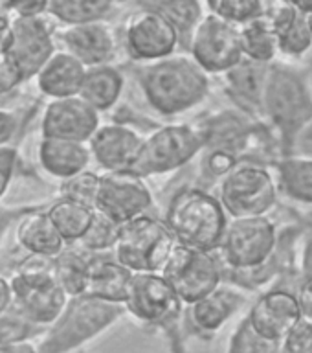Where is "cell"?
I'll list each match as a JSON object with an SVG mask.
<instances>
[{
  "instance_id": "cell-33",
  "label": "cell",
  "mask_w": 312,
  "mask_h": 353,
  "mask_svg": "<svg viewBox=\"0 0 312 353\" xmlns=\"http://www.w3.org/2000/svg\"><path fill=\"white\" fill-rule=\"evenodd\" d=\"M116 0H50L48 15L65 26L105 21Z\"/></svg>"
},
{
  "instance_id": "cell-20",
  "label": "cell",
  "mask_w": 312,
  "mask_h": 353,
  "mask_svg": "<svg viewBox=\"0 0 312 353\" xmlns=\"http://www.w3.org/2000/svg\"><path fill=\"white\" fill-rule=\"evenodd\" d=\"M142 142L143 137L136 127L112 121L99 125L88 140V148L92 160L103 171H125L131 170Z\"/></svg>"
},
{
  "instance_id": "cell-25",
  "label": "cell",
  "mask_w": 312,
  "mask_h": 353,
  "mask_svg": "<svg viewBox=\"0 0 312 353\" xmlns=\"http://www.w3.org/2000/svg\"><path fill=\"white\" fill-rule=\"evenodd\" d=\"M132 276L134 272L123 267L112 252H92L85 294L101 298L107 302L125 303L129 289H131Z\"/></svg>"
},
{
  "instance_id": "cell-51",
  "label": "cell",
  "mask_w": 312,
  "mask_h": 353,
  "mask_svg": "<svg viewBox=\"0 0 312 353\" xmlns=\"http://www.w3.org/2000/svg\"><path fill=\"white\" fill-rule=\"evenodd\" d=\"M287 2H289L292 8H296L300 13H303V15L312 13V0H287Z\"/></svg>"
},
{
  "instance_id": "cell-31",
  "label": "cell",
  "mask_w": 312,
  "mask_h": 353,
  "mask_svg": "<svg viewBox=\"0 0 312 353\" xmlns=\"http://www.w3.org/2000/svg\"><path fill=\"white\" fill-rule=\"evenodd\" d=\"M92 252L81 245H66L65 250L52 259V269L68 296H77L87 292L88 272H90Z\"/></svg>"
},
{
  "instance_id": "cell-50",
  "label": "cell",
  "mask_w": 312,
  "mask_h": 353,
  "mask_svg": "<svg viewBox=\"0 0 312 353\" xmlns=\"http://www.w3.org/2000/svg\"><path fill=\"white\" fill-rule=\"evenodd\" d=\"M298 148L303 149L305 153H309V151L312 153V118L307 121V125L303 127V131L300 132V138H298Z\"/></svg>"
},
{
  "instance_id": "cell-26",
  "label": "cell",
  "mask_w": 312,
  "mask_h": 353,
  "mask_svg": "<svg viewBox=\"0 0 312 353\" xmlns=\"http://www.w3.org/2000/svg\"><path fill=\"white\" fill-rule=\"evenodd\" d=\"M17 243L30 256L54 259L65 250L66 243L46 214V206L22 217L17 225Z\"/></svg>"
},
{
  "instance_id": "cell-16",
  "label": "cell",
  "mask_w": 312,
  "mask_h": 353,
  "mask_svg": "<svg viewBox=\"0 0 312 353\" xmlns=\"http://www.w3.org/2000/svg\"><path fill=\"white\" fill-rule=\"evenodd\" d=\"M247 292L233 283H220L215 291L186 307L184 335L211 341L222 325L236 316L247 303Z\"/></svg>"
},
{
  "instance_id": "cell-42",
  "label": "cell",
  "mask_w": 312,
  "mask_h": 353,
  "mask_svg": "<svg viewBox=\"0 0 312 353\" xmlns=\"http://www.w3.org/2000/svg\"><path fill=\"white\" fill-rule=\"evenodd\" d=\"M24 81V77L21 76V72L13 63H11L6 55L0 57V96L13 92L15 88H19Z\"/></svg>"
},
{
  "instance_id": "cell-36",
  "label": "cell",
  "mask_w": 312,
  "mask_h": 353,
  "mask_svg": "<svg viewBox=\"0 0 312 353\" xmlns=\"http://www.w3.org/2000/svg\"><path fill=\"white\" fill-rule=\"evenodd\" d=\"M209 11H215L236 26H242L264 15V0H217Z\"/></svg>"
},
{
  "instance_id": "cell-32",
  "label": "cell",
  "mask_w": 312,
  "mask_h": 353,
  "mask_svg": "<svg viewBox=\"0 0 312 353\" xmlns=\"http://www.w3.org/2000/svg\"><path fill=\"white\" fill-rule=\"evenodd\" d=\"M239 37H241L245 57L264 65H272L274 61H278L275 59L280 55L278 35L264 15L239 26Z\"/></svg>"
},
{
  "instance_id": "cell-29",
  "label": "cell",
  "mask_w": 312,
  "mask_h": 353,
  "mask_svg": "<svg viewBox=\"0 0 312 353\" xmlns=\"http://www.w3.org/2000/svg\"><path fill=\"white\" fill-rule=\"evenodd\" d=\"M138 10L158 13L176 28L180 35V50L187 52L193 28L208 10H204L206 0H134Z\"/></svg>"
},
{
  "instance_id": "cell-40",
  "label": "cell",
  "mask_w": 312,
  "mask_h": 353,
  "mask_svg": "<svg viewBox=\"0 0 312 353\" xmlns=\"http://www.w3.org/2000/svg\"><path fill=\"white\" fill-rule=\"evenodd\" d=\"M19 164V148L15 143L0 145V201L8 192Z\"/></svg>"
},
{
  "instance_id": "cell-53",
  "label": "cell",
  "mask_w": 312,
  "mask_h": 353,
  "mask_svg": "<svg viewBox=\"0 0 312 353\" xmlns=\"http://www.w3.org/2000/svg\"><path fill=\"white\" fill-rule=\"evenodd\" d=\"M215 4H217V0H206V6H208V10H211Z\"/></svg>"
},
{
  "instance_id": "cell-3",
  "label": "cell",
  "mask_w": 312,
  "mask_h": 353,
  "mask_svg": "<svg viewBox=\"0 0 312 353\" xmlns=\"http://www.w3.org/2000/svg\"><path fill=\"white\" fill-rule=\"evenodd\" d=\"M164 223L180 245L215 252L222 245L230 215L217 193L200 186H184L165 206Z\"/></svg>"
},
{
  "instance_id": "cell-2",
  "label": "cell",
  "mask_w": 312,
  "mask_h": 353,
  "mask_svg": "<svg viewBox=\"0 0 312 353\" xmlns=\"http://www.w3.org/2000/svg\"><path fill=\"white\" fill-rule=\"evenodd\" d=\"M263 118L278 132L280 157L294 154L298 138L312 118L311 74L305 68L274 61L267 74Z\"/></svg>"
},
{
  "instance_id": "cell-28",
  "label": "cell",
  "mask_w": 312,
  "mask_h": 353,
  "mask_svg": "<svg viewBox=\"0 0 312 353\" xmlns=\"http://www.w3.org/2000/svg\"><path fill=\"white\" fill-rule=\"evenodd\" d=\"M280 192L294 203L312 206V153H294L274 162Z\"/></svg>"
},
{
  "instance_id": "cell-4",
  "label": "cell",
  "mask_w": 312,
  "mask_h": 353,
  "mask_svg": "<svg viewBox=\"0 0 312 353\" xmlns=\"http://www.w3.org/2000/svg\"><path fill=\"white\" fill-rule=\"evenodd\" d=\"M125 314L123 303L107 302L90 294L70 296L54 324L39 336V353L81 352L85 344L103 335Z\"/></svg>"
},
{
  "instance_id": "cell-12",
  "label": "cell",
  "mask_w": 312,
  "mask_h": 353,
  "mask_svg": "<svg viewBox=\"0 0 312 353\" xmlns=\"http://www.w3.org/2000/svg\"><path fill=\"white\" fill-rule=\"evenodd\" d=\"M187 52L209 76H222L245 57L239 26L208 10L193 28Z\"/></svg>"
},
{
  "instance_id": "cell-37",
  "label": "cell",
  "mask_w": 312,
  "mask_h": 353,
  "mask_svg": "<svg viewBox=\"0 0 312 353\" xmlns=\"http://www.w3.org/2000/svg\"><path fill=\"white\" fill-rule=\"evenodd\" d=\"M44 331L46 327L28 322L21 314L10 309L8 313L0 316V346L15 341H33L43 335Z\"/></svg>"
},
{
  "instance_id": "cell-13",
  "label": "cell",
  "mask_w": 312,
  "mask_h": 353,
  "mask_svg": "<svg viewBox=\"0 0 312 353\" xmlns=\"http://www.w3.org/2000/svg\"><path fill=\"white\" fill-rule=\"evenodd\" d=\"M154 197L145 179L131 170L103 171L99 175L98 195L94 210L107 215L118 225L147 214Z\"/></svg>"
},
{
  "instance_id": "cell-49",
  "label": "cell",
  "mask_w": 312,
  "mask_h": 353,
  "mask_svg": "<svg viewBox=\"0 0 312 353\" xmlns=\"http://www.w3.org/2000/svg\"><path fill=\"white\" fill-rule=\"evenodd\" d=\"M312 276V234L307 236V243L303 247V258H302V280Z\"/></svg>"
},
{
  "instance_id": "cell-30",
  "label": "cell",
  "mask_w": 312,
  "mask_h": 353,
  "mask_svg": "<svg viewBox=\"0 0 312 353\" xmlns=\"http://www.w3.org/2000/svg\"><path fill=\"white\" fill-rule=\"evenodd\" d=\"M46 214L61 234V237L65 239L66 245H76L81 241L83 236L92 225L96 210L88 204L79 203V201L59 197L46 206Z\"/></svg>"
},
{
  "instance_id": "cell-7",
  "label": "cell",
  "mask_w": 312,
  "mask_h": 353,
  "mask_svg": "<svg viewBox=\"0 0 312 353\" xmlns=\"http://www.w3.org/2000/svg\"><path fill=\"white\" fill-rule=\"evenodd\" d=\"M217 195L230 219L258 217L269 215L278 204L280 186L270 168L256 160H242L220 179Z\"/></svg>"
},
{
  "instance_id": "cell-45",
  "label": "cell",
  "mask_w": 312,
  "mask_h": 353,
  "mask_svg": "<svg viewBox=\"0 0 312 353\" xmlns=\"http://www.w3.org/2000/svg\"><path fill=\"white\" fill-rule=\"evenodd\" d=\"M298 298H300V305H302L303 319L312 322V276L303 278L298 285Z\"/></svg>"
},
{
  "instance_id": "cell-43",
  "label": "cell",
  "mask_w": 312,
  "mask_h": 353,
  "mask_svg": "<svg viewBox=\"0 0 312 353\" xmlns=\"http://www.w3.org/2000/svg\"><path fill=\"white\" fill-rule=\"evenodd\" d=\"M15 17H44L50 11V0H6Z\"/></svg>"
},
{
  "instance_id": "cell-39",
  "label": "cell",
  "mask_w": 312,
  "mask_h": 353,
  "mask_svg": "<svg viewBox=\"0 0 312 353\" xmlns=\"http://www.w3.org/2000/svg\"><path fill=\"white\" fill-rule=\"evenodd\" d=\"M283 353H312V322L302 319L283 339Z\"/></svg>"
},
{
  "instance_id": "cell-18",
  "label": "cell",
  "mask_w": 312,
  "mask_h": 353,
  "mask_svg": "<svg viewBox=\"0 0 312 353\" xmlns=\"http://www.w3.org/2000/svg\"><path fill=\"white\" fill-rule=\"evenodd\" d=\"M99 114L81 96L50 99L41 116V132L43 137L88 143L101 125Z\"/></svg>"
},
{
  "instance_id": "cell-52",
  "label": "cell",
  "mask_w": 312,
  "mask_h": 353,
  "mask_svg": "<svg viewBox=\"0 0 312 353\" xmlns=\"http://www.w3.org/2000/svg\"><path fill=\"white\" fill-rule=\"evenodd\" d=\"M307 17V24H309V30H311V33H312V13H309V15H305Z\"/></svg>"
},
{
  "instance_id": "cell-47",
  "label": "cell",
  "mask_w": 312,
  "mask_h": 353,
  "mask_svg": "<svg viewBox=\"0 0 312 353\" xmlns=\"http://www.w3.org/2000/svg\"><path fill=\"white\" fill-rule=\"evenodd\" d=\"M0 353H39V347L33 341H15L0 346Z\"/></svg>"
},
{
  "instance_id": "cell-10",
  "label": "cell",
  "mask_w": 312,
  "mask_h": 353,
  "mask_svg": "<svg viewBox=\"0 0 312 353\" xmlns=\"http://www.w3.org/2000/svg\"><path fill=\"white\" fill-rule=\"evenodd\" d=\"M13 303L11 309L22 319L41 327H48L68 302V292L57 280L50 265L22 267L10 278Z\"/></svg>"
},
{
  "instance_id": "cell-5",
  "label": "cell",
  "mask_w": 312,
  "mask_h": 353,
  "mask_svg": "<svg viewBox=\"0 0 312 353\" xmlns=\"http://www.w3.org/2000/svg\"><path fill=\"white\" fill-rule=\"evenodd\" d=\"M123 305L142 325L162 331L169 339L171 353H186L184 316L187 305L162 272H134Z\"/></svg>"
},
{
  "instance_id": "cell-41",
  "label": "cell",
  "mask_w": 312,
  "mask_h": 353,
  "mask_svg": "<svg viewBox=\"0 0 312 353\" xmlns=\"http://www.w3.org/2000/svg\"><path fill=\"white\" fill-rule=\"evenodd\" d=\"M41 206L44 204H11V206L0 204V247H2L6 234L10 232L11 226L19 225L22 217H26L28 214H32Z\"/></svg>"
},
{
  "instance_id": "cell-17",
  "label": "cell",
  "mask_w": 312,
  "mask_h": 353,
  "mask_svg": "<svg viewBox=\"0 0 312 353\" xmlns=\"http://www.w3.org/2000/svg\"><path fill=\"white\" fill-rule=\"evenodd\" d=\"M253 331L267 341L283 342L289 331L303 319L298 291L274 287L261 292L247 314Z\"/></svg>"
},
{
  "instance_id": "cell-54",
  "label": "cell",
  "mask_w": 312,
  "mask_h": 353,
  "mask_svg": "<svg viewBox=\"0 0 312 353\" xmlns=\"http://www.w3.org/2000/svg\"><path fill=\"white\" fill-rule=\"evenodd\" d=\"M77 353H87V352H85V350H81V352H77Z\"/></svg>"
},
{
  "instance_id": "cell-46",
  "label": "cell",
  "mask_w": 312,
  "mask_h": 353,
  "mask_svg": "<svg viewBox=\"0 0 312 353\" xmlns=\"http://www.w3.org/2000/svg\"><path fill=\"white\" fill-rule=\"evenodd\" d=\"M13 303V294H11V283L6 276L0 274V316L6 314L11 309Z\"/></svg>"
},
{
  "instance_id": "cell-21",
  "label": "cell",
  "mask_w": 312,
  "mask_h": 353,
  "mask_svg": "<svg viewBox=\"0 0 312 353\" xmlns=\"http://www.w3.org/2000/svg\"><path fill=\"white\" fill-rule=\"evenodd\" d=\"M269 68L270 65L242 57L233 68L222 74L225 92L231 103H236L237 109L258 121L264 120L263 92Z\"/></svg>"
},
{
  "instance_id": "cell-15",
  "label": "cell",
  "mask_w": 312,
  "mask_h": 353,
  "mask_svg": "<svg viewBox=\"0 0 312 353\" xmlns=\"http://www.w3.org/2000/svg\"><path fill=\"white\" fill-rule=\"evenodd\" d=\"M55 39L46 17H13L6 57L19 68L24 81H30L57 52Z\"/></svg>"
},
{
  "instance_id": "cell-35",
  "label": "cell",
  "mask_w": 312,
  "mask_h": 353,
  "mask_svg": "<svg viewBox=\"0 0 312 353\" xmlns=\"http://www.w3.org/2000/svg\"><path fill=\"white\" fill-rule=\"evenodd\" d=\"M118 230H120L118 223L109 219L107 215L96 212L92 225H90L87 234L83 236V239L77 245H81L85 250L94 254L112 252V248H114L116 241H118Z\"/></svg>"
},
{
  "instance_id": "cell-27",
  "label": "cell",
  "mask_w": 312,
  "mask_h": 353,
  "mask_svg": "<svg viewBox=\"0 0 312 353\" xmlns=\"http://www.w3.org/2000/svg\"><path fill=\"white\" fill-rule=\"evenodd\" d=\"M123 88L125 74L112 63H107L87 68L79 96L98 112H107L120 103Z\"/></svg>"
},
{
  "instance_id": "cell-44",
  "label": "cell",
  "mask_w": 312,
  "mask_h": 353,
  "mask_svg": "<svg viewBox=\"0 0 312 353\" xmlns=\"http://www.w3.org/2000/svg\"><path fill=\"white\" fill-rule=\"evenodd\" d=\"M21 127V116L15 110L0 109V145H10Z\"/></svg>"
},
{
  "instance_id": "cell-22",
  "label": "cell",
  "mask_w": 312,
  "mask_h": 353,
  "mask_svg": "<svg viewBox=\"0 0 312 353\" xmlns=\"http://www.w3.org/2000/svg\"><path fill=\"white\" fill-rule=\"evenodd\" d=\"M264 17L278 35L280 55L300 59L312 48V33L307 17L287 0H264Z\"/></svg>"
},
{
  "instance_id": "cell-24",
  "label": "cell",
  "mask_w": 312,
  "mask_h": 353,
  "mask_svg": "<svg viewBox=\"0 0 312 353\" xmlns=\"http://www.w3.org/2000/svg\"><path fill=\"white\" fill-rule=\"evenodd\" d=\"M87 66L65 50H57L35 77L39 92L50 99L79 96Z\"/></svg>"
},
{
  "instance_id": "cell-34",
  "label": "cell",
  "mask_w": 312,
  "mask_h": 353,
  "mask_svg": "<svg viewBox=\"0 0 312 353\" xmlns=\"http://www.w3.org/2000/svg\"><path fill=\"white\" fill-rule=\"evenodd\" d=\"M281 344L283 342L267 341L261 335H258L247 316H245L237 324L236 330L231 331L226 353H283Z\"/></svg>"
},
{
  "instance_id": "cell-14",
  "label": "cell",
  "mask_w": 312,
  "mask_h": 353,
  "mask_svg": "<svg viewBox=\"0 0 312 353\" xmlns=\"http://www.w3.org/2000/svg\"><path fill=\"white\" fill-rule=\"evenodd\" d=\"M123 46L136 63H153L180 50V35L167 19L147 10H136L123 26Z\"/></svg>"
},
{
  "instance_id": "cell-9",
  "label": "cell",
  "mask_w": 312,
  "mask_h": 353,
  "mask_svg": "<svg viewBox=\"0 0 312 353\" xmlns=\"http://www.w3.org/2000/svg\"><path fill=\"white\" fill-rule=\"evenodd\" d=\"M176 243L164 219L143 214L120 225L112 254L132 272H162Z\"/></svg>"
},
{
  "instance_id": "cell-19",
  "label": "cell",
  "mask_w": 312,
  "mask_h": 353,
  "mask_svg": "<svg viewBox=\"0 0 312 353\" xmlns=\"http://www.w3.org/2000/svg\"><path fill=\"white\" fill-rule=\"evenodd\" d=\"M57 39L63 50L81 61L87 68L112 63L118 52L116 32L107 21L65 26L57 33Z\"/></svg>"
},
{
  "instance_id": "cell-48",
  "label": "cell",
  "mask_w": 312,
  "mask_h": 353,
  "mask_svg": "<svg viewBox=\"0 0 312 353\" xmlns=\"http://www.w3.org/2000/svg\"><path fill=\"white\" fill-rule=\"evenodd\" d=\"M11 39V19L4 13H0V57L6 55Z\"/></svg>"
},
{
  "instance_id": "cell-11",
  "label": "cell",
  "mask_w": 312,
  "mask_h": 353,
  "mask_svg": "<svg viewBox=\"0 0 312 353\" xmlns=\"http://www.w3.org/2000/svg\"><path fill=\"white\" fill-rule=\"evenodd\" d=\"M162 274L175 287L184 303L191 305L225 283V261L219 250H197L176 243Z\"/></svg>"
},
{
  "instance_id": "cell-38",
  "label": "cell",
  "mask_w": 312,
  "mask_h": 353,
  "mask_svg": "<svg viewBox=\"0 0 312 353\" xmlns=\"http://www.w3.org/2000/svg\"><path fill=\"white\" fill-rule=\"evenodd\" d=\"M98 186L99 175L87 170L79 173V175L72 176L68 181L61 182V197L79 201V203L88 204V206L94 208L96 195H98Z\"/></svg>"
},
{
  "instance_id": "cell-8",
  "label": "cell",
  "mask_w": 312,
  "mask_h": 353,
  "mask_svg": "<svg viewBox=\"0 0 312 353\" xmlns=\"http://www.w3.org/2000/svg\"><path fill=\"white\" fill-rule=\"evenodd\" d=\"M280 236V228L269 215L230 219L219 248L225 269L233 274L259 270L275 256Z\"/></svg>"
},
{
  "instance_id": "cell-1",
  "label": "cell",
  "mask_w": 312,
  "mask_h": 353,
  "mask_svg": "<svg viewBox=\"0 0 312 353\" xmlns=\"http://www.w3.org/2000/svg\"><path fill=\"white\" fill-rule=\"evenodd\" d=\"M138 85L147 105L160 116L184 114L209 96V74L189 52H176L138 68Z\"/></svg>"
},
{
  "instance_id": "cell-23",
  "label": "cell",
  "mask_w": 312,
  "mask_h": 353,
  "mask_svg": "<svg viewBox=\"0 0 312 353\" xmlns=\"http://www.w3.org/2000/svg\"><path fill=\"white\" fill-rule=\"evenodd\" d=\"M37 154L41 168L61 182L87 171L92 160L88 143L50 137H41Z\"/></svg>"
},
{
  "instance_id": "cell-6",
  "label": "cell",
  "mask_w": 312,
  "mask_h": 353,
  "mask_svg": "<svg viewBox=\"0 0 312 353\" xmlns=\"http://www.w3.org/2000/svg\"><path fill=\"white\" fill-rule=\"evenodd\" d=\"M206 148V134L197 123H165L143 137L131 171L136 175H167L200 157Z\"/></svg>"
}]
</instances>
